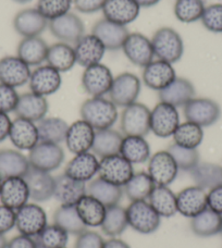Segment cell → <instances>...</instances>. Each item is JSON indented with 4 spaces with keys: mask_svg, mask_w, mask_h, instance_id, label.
I'll return each instance as SVG.
<instances>
[{
    "mask_svg": "<svg viewBox=\"0 0 222 248\" xmlns=\"http://www.w3.org/2000/svg\"><path fill=\"white\" fill-rule=\"evenodd\" d=\"M82 120L95 131L111 128L119 118L118 107L105 97H91L84 101L79 109Z\"/></svg>",
    "mask_w": 222,
    "mask_h": 248,
    "instance_id": "cell-1",
    "label": "cell"
},
{
    "mask_svg": "<svg viewBox=\"0 0 222 248\" xmlns=\"http://www.w3.org/2000/svg\"><path fill=\"white\" fill-rule=\"evenodd\" d=\"M152 45L155 57L159 60L175 63L184 54V43L181 35L174 29L163 26L153 35Z\"/></svg>",
    "mask_w": 222,
    "mask_h": 248,
    "instance_id": "cell-2",
    "label": "cell"
},
{
    "mask_svg": "<svg viewBox=\"0 0 222 248\" xmlns=\"http://www.w3.org/2000/svg\"><path fill=\"white\" fill-rule=\"evenodd\" d=\"M127 224L142 234L156 232L160 227L161 217L147 201H135L127 208Z\"/></svg>",
    "mask_w": 222,
    "mask_h": 248,
    "instance_id": "cell-3",
    "label": "cell"
},
{
    "mask_svg": "<svg viewBox=\"0 0 222 248\" xmlns=\"http://www.w3.org/2000/svg\"><path fill=\"white\" fill-rule=\"evenodd\" d=\"M120 128L124 136H143L150 132V110L141 103L124 108L120 119Z\"/></svg>",
    "mask_w": 222,
    "mask_h": 248,
    "instance_id": "cell-4",
    "label": "cell"
},
{
    "mask_svg": "<svg viewBox=\"0 0 222 248\" xmlns=\"http://www.w3.org/2000/svg\"><path fill=\"white\" fill-rule=\"evenodd\" d=\"M141 81L135 74L124 72L113 78L112 85L108 93L109 99L117 107L126 108L136 103L141 93Z\"/></svg>",
    "mask_w": 222,
    "mask_h": 248,
    "instance_id": "cell-5",
    "label": "cell"
},
{
    "mask_svg": "<svg viewBox=\"0 0 222 248\" xmlns=\"http://www.w3.org/2000/svg\"><path fill=\"white\" fill-rule=\"evenodd\" d=\"M28 158L31 167L50 173L63 163L65 155L59 144L39 141L30 150Z\"/></svg>",
    "mask_w": 222,
    "mask_h": 248,
    "instance_id": "cell-6",
    "label": "cell"
},
{
    "mask_svg": "<svg viewBox=\"0 0 222 248\" xmlns=\"http://www.w3.org/2000/svg\"><path fill=\"white\" fill-rule=\"evenodd\" d=\"M183 108L186 121L202 127L214 125L221 117L220 106L209 98H193Z\"/></svg>",
    "mask_w": 222,
    "mask_h": 248,
    "instance_id": "cell-7",
    "label": "cell"
},
{
    "mask_svg": "<svg viewBox=\"0 0 222 248\" xmlns=\"http://www.w3.org/2000/svg\"><path fill=\"white\" fill-rule=\"evenodd\" d=\"M179 125L180 114L174 106L160 101L150 111V131L157 137H171Z\"/></svg>",
    "mask_w": 222,
    "mask_h": 248,
    "instance_id": "cell-8",
    "label": "cell"
},
{
    "mask_svg": "<svg viewBox=\"0 0 222 248\" xmlns=\"http://www.w3.org/2000/svg\"><path fill=\"white\" fill-rule=\"evenodd\" d=\"M113 78L111 70L100 62L84 69L82 87L91 97H104L109 93Z\"/></svg>",
    "mask_w": 222,
    "mask_h": 248,
    "instance_id": "cell-9",
    "label": "cell"
},
{
    "mask_svg": "<svg viewBox=\"0 0 222 248\" xmlns=\"http://www.w3.org/2000/svg\"><path fill=\"white\" fill-rule=\"evenodd\" d=\"M98 174L107 182L123 187L134 174V169L130 161L118 154L100 159Z\"/></svg>",
    "mask_w": 222,
    "mask_h": 248,
    "instance_id": "cell-10",
    "label": "cell"
},
{
    "mask_svg": "<svg viewBox=\"0 0 222 248\" xmlns=\"http://www.w3.org/2000/svg\"><path fill=\"white\" fill-rule=\"evenodd\" d=\"M47 225L45 210L36 203H25L16 211V227L20 234L35 237Z\"/></svg>",
    "mask_w": 222,
    "mask_h": 248,
    "instance_id": "cell-11",
    "label": "cell"
},
{
    "mask_svg": "<svg viewBox=\"0 0 222 248\" xmlns=\"http://www.w3.org/2000/svg\"><path fill=\"white\" fill-rule=\"evenodd\" d=\"M50 33L58 41L66 44H75L79 38L85 35V26H84L81 17L74 13H65L48 23Z\"/></svg>",
    "mask_w": 222,
    "mask_h": 248,
    "instance_id": "cell-12",
    "label": "cell"
},
{
    "mask_svg": "<svg viewBox=\"0 0 222 248\" xmlns=\"http://www.w3.org/2000/svg\"><path fill=\"white\" fill-rule=\"evenodd\" d=\"M127 60L134 65L145 68L155 60L152 41L142 33H130L122 46Z\"/></svg>",
    "mask_w": 222,
    "mask_h": 248,
    "instance_id": "cell-13",
    "label": "cell"
},
{
    "mask_svg": "<svg viewBox=\"0 0 222 248\" xmlns=\"http://www.w3.org/2000/svg\"><path fill=\"white\" fill-rule=\"evenodd\" d=\"M177 172L179 168L168 150L157 152L149 158L147 173L156 185H170L175 180Z\"/></svg>",
    "mask_w": 222,
    "mask_h": 248,
    "instance_id": "cell-14",
    "label": "cell"
},
{
    "mask_svg": "<svg viewBox=\"0 0 222 248\" xmlns=\"http://www.w3.org/2000/svg\"><path fill=\"white\" fill-rule=\"evenodd\" d=\"M61 83L62 78L59 71L45 64L37 66L31 73L29 85L31 92L34 94L47 97L59 91Z\"/></svg>",
    "mask_w": 222,
    "mask_h": 248,
    "instance_id": "cell-15",
    "label": "cell"
},
{
    "mask_svg": "<svg viewBox=\"0 0 222 248\" xmlns=\"http://www.w3.org/2000/svg\"><path fill=\"white\" fill-rule=\"evenodd\" d=\"M32 71L30 65L17 56H7L0 59V83L13 88L29 83Z\"/></svg>",
    "mask_w": 222,
    "mask_h": 248,
    "instance_id": "cell-16",
    "label": "cell"
},
{
    "mask_svg": "<svg viewBox=\"0 0 222 248\" xmlns=\"http://www.w3.org/2000/svg\"><path fill=\"white\" fill-rule=\"evenodd\" d=\"M92 34L104 44L105 48L110 51L122 49V46L128 33L127 26L120 25L107 19L97 21L92 29Z\"/></svg>",
    "mask_w": 222,
    "mask_h": 248,
    "instance_id": "cell-17",
    "label": "cell"
},
{
    "mask_svg": "<svg viewBox=\"0 0 222 248\" xmlns=\"http://www.w3.org/2000/svg\"><path fill=\"white\" fill-rule=\"evenodd\" d=\"M29 186L30 198L36 202H44L54 197L55 178L49 172L37 170L31 167L23 176Z\"/></svg>",
    "mask_w": 222,
    "mask_h": 248,
    "instance_id": "cell-18",
    "label": "cell"
},
{
    "mask_svg": "<svg viewBox=\"0 0 222 248\" xmlns=\"http://www.w3.org/2000/svg\"><path fill=\"white\" fill-rule=\"evenodd\" d=\"M177 212L186 218H194L208 208L207 193L199 186H189L176 194Z\"/></svg>",
    "mask_w": 222,
    "mask_h": 248,
    "instance_id": "cell-19",
    "label": "cell"
},
{
    "mask_svg": "<svg viewBox=\"0 0 222 248\" xmlns=\"http://www.w3.org/2000/svg\"><path fill=\"white\" fill-rule=\"evenodd\" d=\"M48 21L36 8L23 9L13 19V28L22 37L39 36L48 28Z\"/></svg>",
    "mask_w": 222,
    "mask_h": 248,
    "instance_id": "cell-20",
    "label": "cell"
},
{
    "mask_svg": "<svg viewBox=\"0 0 222 248\" xmlns=\"http://www.w3.org/2000/svg\"><path fill=\"white\" fill-rule=\"evenodd\" d=\"M74 45L77 63L84 69L100 63L107 50L94 34H85Z\"/></svg>",
    "mask_w": 222,
    "mask_h": 248,
    "instance_id": "cell-21",
    "label": "cell"
},
{
    "mask_svg": "<svg viewBox=\"0 0 222 248\" xmlns=\"http://www.w3.org/2000/svg\"><path fill=\"white\" fill-rule=\"evenodd\" d=\"M95 130L84 120H78L69 125L65 136V145L74 155L92 150L95 139Z\"/></svg>",
    "mask_w": 222,
    "mask_h": 248,
    "instance_id": "cell-22",
    "label": "cell"
},
{
    "mask_svg": "<svg viewBox=\"0 0 222 248\" xmlns=\"http://www.w3.org/2000/svg\"><path fill=\"white\" fill-rule=\"evenodd\" d=\"M30 199L29 186L24 178L13 176L2 180L1 188H0V202L2 205L17 210Z\"/></svg>",
    "mask_w": 222,
    "mask_h": 248,
    "instance_id": "cell-23",
    "label": "cell"
},
{
    "mask_svg": "<svg viewBox=\"0 0 222 248\" xmlns=\"http://www.w3.org/2000/svg\"><path fill=\"white\" fill-rule=\"evenodd\" d=\"M99 160L93 153L78 154L68 162L64 174L79 182H88L98 173Z\"/></svg>",
    "mask_w": 222,
    "mask_h": 248,
    "instance_id": "cell-24",
    "label": "cell"
},
{
    "mask_svg": "<svg viewBox=\"0 0 222 248\" xmlns=\"http://www.w3.org/2000/svg\"><path fill=\"white\" fill-rule=\"evenodd\" d=\"M143 82L150 90L160 92L176 78L171 63L163 60H153L143 68Z\"/></svg>",
    "mask_w": 222,
    "mask_h": 248,
    "instance_id": "cell-25",
    "label": "cell"
},
{
    "mask_svg": "<svg viewBox=\"0 0 222 248\" xmlns=\"http://www.w3.org/2000/svg\"><path fill=\"white\" fill-rule=\"evenodd\" d=\"M101 11L105 19L127 26L139 17L141 7L135 0H106Z\"/></svg>",
    "mask_w": 222,
    "mask_h": 248,
    "instance_id": "cell-26",
    "label": "cell"
},
{
    "mask_svg": "<svg viewBox=\"0 0 222 248\" xmlns=\"http://www.w3.org/2000/svg\"><path fill=\"white\" fill-rule=\"evenodd\" d=\"M9 139L17 149L30 152L39 143L37 125L35 122L16 117L12 121Z\"/></svg>",
    "mask_w": 222,
    "mask_h": 248,
    "instance_id": "cell-27",
    "label": "cell"
},
{
    "mask_svg": "<svg viewBox=\"0 0 222 248\" xmlns=\"http://www.w3.org/2000/svg\"><path fill=\"white\" fill-rule=\"evenodd\" d=\"M86 194L87 186L85 183L71 179L64 173L55 178L54 197L61 205L75 206Z\"/></svg>",
    "mask_w": 222,
    "mask_h": 248,
    "instance_id": "cell-28",
    "label": "cell"
},
{
    "mask_svg": "<svg viewBox=\"0 0 222 248\" xmlns=\"http://www.w3.org/2000/svg\"><path fill=\"white\" fill-rule=\"evenodd\" d=\"M193 83L184 78H175L169 85L159 92V99L162 103L170 104L174 107H184L190 100L195 98Z\"/></svg>",
    "mask_w": 222,
    "mask_h": 248,
    "instance_id": "cell-29",
    "label": "cell"
},
{
    "mask_svg": "<svg viewBox=\"0 0 222 248\" xmlns=\"http://www.w3.org/2000/svg\"><path fill=\"white\" fill-rule=\"evenodd\" d=\"M49 105L46 97L34 93H25L19 97L15 112L17 118H23L32 122H39L46 118Z\"/></svg>",
    "mask_w": 222,
    "mask_h": 248,
    "instance_id": "cell-30",
    "label": "cell"
},
{
    "mask_svg": "<svg viewBox=\"0 0 222 248\" xmlns=\"http://www.w3.org/2000/svg\"><path fill=\"white\" fill-rule=\"evenodd\" d=\"M49 45L41 36L23 37L16 48V56L30 66H39L46 61Z\"/></svg>",
    "mask_w": 222,
    "mask_h": 248,
    "instance_id": "cell-31",
    "label": "cell"
},
{
    "mask_svg": "<svg viewBox=\"0 0 222 248\" xmlns=\"http://www.w3.org/2000/svg\"><path fill=\"white\" fill-rule=\"evenodd\" d=\"M31 168L29 158L13 149L0 150V176L1 179L23 176Z\"/></svg>",
    "mask_w": 222,
    "mask_h": 248,
    "instance_id": "cell-32",
    "label": "cell"
},
{
    "mask_svg": "<svg viewBox=\"0 0 222 248\" xmlns=\"http://www.w3.org/2000/svg\"><path fill=\"white\" fill-rule=\"evenodd\" d=\"M123 137L122 133L112 130V128L96 131L92 152L100 158L118 155L121 149Z\"/></svg>",
    "mask_w": 222,
    "mask_h": 248,
    "instance_id": "cell-33",
    "label": "cell"
},
{
    "mask_svg": "<svg viewBox=\"0 0 222 248\" xmlns=\"http://www.w3.org/2000/svg\"><path fill=\"white\" fill-rule=\"evenodd\" d=\"M46 62L60 73L68 72L77 64L74 47L62 42L52 44L48 48Z\"/></svg>",
    "mask_w": 222,
    "mask_h": 248,
    "instance_id": "cell-34",
    "label": "cell"
},
{
    "mask_svg": "<svg viewBox=\"0 0 222 248\" xmlns=\"http://www.w3.org/2000/svg\"><path fill=\"white\" fill-rule=\"evenodd\" d=\"M123 193L122 186L109 183L101 178L91 181L87 186V194L99 201L106 208L119 205Z\"/></svg>",
    "mask_w": 222,
    "mask_h": 248,
    "instance_id": "cell-35",
    "label": "cell"
},
{
    "mask_svg": "<svg viewBox=\"0 0 222 248\" xmlns=\"http://www.w3.org/2000/svg\"><path fill=\"white\" fill-rule=\"evenodd\" d=\"M120 155L132 165H141L149 160L150 146L143 136H124Z\"/></svg>",
    "mask_w": 222,
    "mask_h": 248,
    "instance_id": "cell-36",
    "label": "cell"
},
{
    "mask_svg": "<svg viewBox=\"0 0 222 248\" xmlns=\"http://www.w3.org/2000/svg\"><path fill=\"white\" fill-rule=\"evenodd\" d=\"M77 210L86 227H100L103 223L106 207L99 201L86 194L78 202Z\"/></svg>",
    "mask_w": 222,
    "mask_h": 248,
    "instance_id": "cell-37",
    "label": "cell"
},
{
    "mask_svg": "<svg viewBox=\"0 0 222 248\" xmlns=\"http://www.w3.org/2000/svg\"><path fill=\"white\" fill-rule=\"evenodd\" d=\"M190 173L195 184L204 189H211L222 184V167L216 163L199 162Z\"/></svg>",
    "mask_w": 222,
    "mask_h": 248,
    "instance_id": "cell-38",
    "label": "cell"
},
{
    "mask_svg": "<svg viewBox=\"0 0 222 248\" xmlns=\"http://www.w3.org/2000/svg\"><path fill=\"white\" fill-rule=\"evenodd\" d=\"M222 216L207 208L190 221V229L198 236H214L221 232Z\"/></svg>",
    "mask_w": 222,
    "mask_h": 248,
    "instance_id": "cell-39",
    "label": "cell"
},
{
    "mask_svg": "<svg viewBox=\"0 0 222 248\" xmlns=\"http://www.w3.org/2000/svg\"><path fill=\"white\" fill-rule=\"evenodd\" d=\"M148 199L157 214L163 218H170L177 212L176 195L168 186H155Z\"/></svg>",
    "mask_w": 222,
    "mask_h": 248,
    "instance_id": "cell-40",
    "label": "cell"
},
{
    "mask_svg": "<svg viewBox=\"0 0 222 248\" xmlns=\"http://www.w3.org/2000/svg\"><path fill=\"white\" fill-rule=\"evenodd\" d=\"M69 125L63 119L50 117L44 118L37 124L39 141L60 144L64 141Z\"/></svg>",
    "mask_w": 222,
    "mask_h": 248,
    "instance_id": "cell-41",
    "label": "cell"
},
{
    "mask_svg": "<svg viewBox=\"0 0 222 248\" xmlns=\"http://www.w3.org/2000/svg\"><path fill=\"white\" fill-rule=\"evenodd\" d=\"M156 184L146 172H137L133 174L128 182L123 186V192L131 202L148 199Z\"/></svg>",
    "mask_w": 222,
    "mask_h": 248,
    "instance_id": "cell-42",
    "label": "cell"
},
{
    "mask_svg": "<svg viewBox=\"0 0 222 248\" xmlns=\"http://www.w3.org/2000/svg\"><path fill=\"white\" fill-rule=\"evenodd\" d=\"M54 222L63 229L65 232L74 234V235H79L87 230L75 206L61 205L55 212Z\"/></svg>",
    "mask_w": 222,
    "mask_h": 248,
    "instance_id": "cell-43",
    "label": "cell"
},
{
    "mask_svg": "<svg viewBox=\"0 0 222 248\" xmlns=\"http://www.w3.org/2000/svg\"><path fill=\"white\" fill-rule=\"evenodd\" d=\"M127 209L121 206H111L106 208V215L100 228L106 235L117 237L127 228Z\"/></svg>",
    "mask_w": 222,
    "mask_h": 248,
    "instance_id": "cell-44",
    "label": "cell"
},
{
    "mask_svg": "<svg viewBox=\"0 0 222 248\" xmlns=\"http://www.w3.org/2000/svg\"><path fill=\"white\" fill-rule=\"evenodd\" d=\"M172 137L174 143L182 147L197 149L204 140V130L197 124L186 121L184 123H180Z\"/></svg>",
    "mask_w": 222,
    "mask_h": 248,
    "instance_id": "cell-45",
    "label": "cell"
},
{
    "mask_svg": "<svg viewBox=\"0 0 222 248\" xmlns=\"http://www.w3.org/2000/svg\"><path fill=\"white\" fill-rule=\"evenodd\" d=\"M38 248H62L69 241V233L57 224L46 225L43 231L34 237Z\"/></svg>",
    "mask_w": 222,
    "mask_h": 248,
    "instance_id": "cell-46",
    "label": "cell"
},
{
    "mask_svg": "<svg viewBox=\"0 0 222 248\" xmlns=\"http://www.w3.org/2000/svg\"><path fill=\"white\" fill-rule=\"evenodd\" d=\"M205 8L203 0H176L173 11L182 23H194L202 19Z\"/></svg>",
    "mask_w": 222,
    "mask_h": 248,
    "instance_id": "cell-47",
    "label": "cell"
},
{
    "mask_svg": "<svg viewBox=\"0 0 222 248\" xmlns=\"http://www.w3.org/2000/svg\"><path fill=\"white\" fill-rule=\"evenodd\" d=\"M168 153L174 159L179 170L190 171L199 162V153L197 149L186 148L175 143L171 144L168 148Z\"/></svg>",
    "mask_w": 222,
    "mask_h": 248,
    "instance_id": "cell-48",
    "label": "cell"
},
{
    "mask_svg": "<svg viewBox=\"0 0 222 248\" xmlns=\"http://www.w3.org/2000/svg\"><path fill=\"white\" fill-rule=\"evenodd\" d=\"M73 0H38L36 9L48 21L70 12Z\"/></svg>",
    "mask_w": 222,
    "mask_h": 248,
    "instance_id": "cell-49",
    "label": "cell"
},
{
    "mask_svg": "<svg viewBox=\"0 0 222 248\" xmlns=\"http://www.w3.org/2000/svg\"><path fill=\"white\" fill-rule=\"evenodd\" d=\"M204 28L212 33H222V3H214L205 8L202 16Z\"/></svg>",
    "mask_w": 222,
    "mask_h": 248,
    "instance_id": "cell-50",
    "label": "cell"
},
{
    "mask_svg": "<svg viewBox=\"0 0 222 248\" xmlns=\"http://www.w3.org/2000/svg\"><path fill=\"white\" fill-rule=\"evenodd\" d=\"M20 95L16 88L0 83V112L9 113L16 110Z\"/></svg>",
    "mask_w": 222,
    "mask_h": 248,
    "instance_id": "cell-51",
    "label": "cell"
},
{
    "mask_svg": "<svg viewBox=\"0 0 222 248\" xmlns=\"http://www.w3.org/2000/svg\"><path fill=\"white\" fill-rule=\"evenodd\" d=\"M104 245L105 241L100 234L86 230L78 235L74 248H104Z\"/></svg>",
    "mask_w": 222,
    "mask_h": 248,
    "instance_id": "cell-52",
    "label": "cell"
},
{
    "mask_svg": "<svg viewBox=\"0 0 222 248\" xmlns=\"http://www.w3.org/2000/svg\"><path fill=\"white\" fill-rule=\"evenodd\" d=\"M16 227V211L0 205V234L8 233Z\"/></svg>",
    "mask_w": 222,
    "mask_h": 248,
    "instance_id": "cell-53",
    "label": "cell"
},
{
    "mask_svg": "<svg viewBox=\"0 0 222 248\" xmlns=\"http://www.w3.org/2000/svg\"><path fill=\"white\" fill-rule=\"evenodd\" d=\"M106 0H73L75 9L81 13H95L103 10Z\"/></svg>",
    "mask_w": 222,
    "mask_h": 248,
    "instance_id": "cell-54",
    "label": "cell"
},
{
    "mask_svg": "<svg viewBox=\"0 0 222 248\" xmlns=\"http://www.w3.org/2000/svg\"><path fill=\"white\" fill-rule=\"evenodd\" d=\"M208 208L222 216V184L209 189L207 193Z\"/></svg>",
    "mask_w": 222,
    "mask_h": 248,
    "instance_id": "cell-55",
    "label": "cell"
},
{
    "mask_svg": "<svg viewBox=\"0 0 222 248\" xmlns=\"http://www.w3.org/2000/svg\"><path fill=\"white\" fill-rule=\"evenodd\" d=\"M6 248H38L34 237L26 236L23 234L15 236L11 241L8 242Z\"/></svg>",
    "mask_w": 222,
    "mask_h": 248,
    "instance_id": "cell-56",
    "label": "cell"
},
{
    "mask_svg": "<svg viewBox=\"0 0 222 248\" xmlns=\"http://www.w3.org/2000/svg\"><path fill=\"white\" fill-rule=\"evenodd\" d=\"M12 121L8 113L0 112V143L9 137V133H10Z\"/></svg>",
    "mask_w": 222,
    "mask_h": 248,
    "instance_id": "cell-57",
    "label": "cell"
},
{
    "mask_svg": "<svg viewBox=\"0 0 222 248\" xmlns=\"http://www.w3.org/2000/svg\"><path fill=\"white\" fill-rule=\"evenodd\" d=\"M104 248H131V247L122 240H119V238H115V237H111L110 240L105 241Z\"/></svg>",
    "mask_w": 222,
    "mask_h": 248,
    "instance_id": "cell-58",
    "label": "cell"
},
{
    "mask_svg": "<svg viewBox=\"0 0 222 248\" xmlns=\"http://www.w3.org/2000/svg\"><path fill=\"white\" fill-rule=\"evenodd\" d=\"M141 8H150L156 6L160 0H135Z\"/></svg>",
    "mask_w": 222,
    "mask_h": 248,
    "instance_id": "cell-59",
    "label": "cell"
},
{
    "mask_svg": "<svg viewBox=\"0 0 222 248\" xmlns=\"http://www.w3.org/2000/svg\"><path fill=\"white\" fill-rule=\"evenodd\" d=\"M8 244V242L6 240V237L3 236V234H0V248H6Z\"/></svg>",
    "mask_w": 222,
    "mask_h": 248,
    "instance_id": "cell-60",
    "label": "cell"
},
{
    "mask_svg": "<svg viewBox=\"0 0 222 248\" xmlns=\"http://www.w3.org/2000/svg\"><path fill=\"white\" fill-rule=\"evenodd\" d=\"M12 1H15L16 3H20V4H25V3H29L31 1H33V0H12Z\"/></svg>",
    "mask_w": 222,
    "mask_h": 248,
    "instance_id": "cell-61",
    "label": "cell"
},
{
    "mask_svg": "<svg viewBox=\"0 0 222 248\" xmlns=\"http://www.w3.org/2000/svg\"><path fill=\"white\" fill-rule=\"evenodd\" d=\"M1 184H2V179L1 176H0V188H1Z\"/></svg>",
    "mask_w": 222,
    "mask_h": 248,
    "instance_id": "cell-62",
    "label": "cell"
},
{
    "mask_svg": "<svg viewBox=\"0 0 222 248\" xmlns=\"http://www.w3.org/2000/svg\"><path fill=\"white\" fill-rule=\"evenodd\" d=\"M220 233H221V234H222V228H221V232H220Z\"/></svg>",
    "mask_w": 222,
    "mask_h": 248,
    "instance_id": "cell-63",
    "label": "cell"
},
{
    "mask_svg": "<svg viewBox=\"0 0 222 248\" xmlns=\"http://www.w3.org/2000/svg\"><path fill=\"white\" fill-rule=\"evenodd\" d=\"M62 248H66V247H62Z\"/></svg>",
    "mask_w": 222,
    "mask_h": 248,
    "instance_id": "cell-64",
    "label": "cell"
}]
</instances>
